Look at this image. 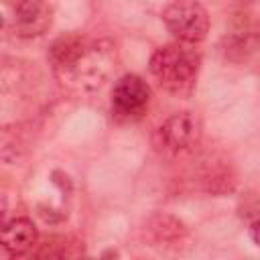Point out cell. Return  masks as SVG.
<instances>
[{"instance_id":"obj_1","label":"cell","mask_w":260,"mask_h":260,"mask_svg":"<svg viewBox=\"0 0 260 260\" xmlns=\"http://www.w3.org/2000/svg\"><path fill=\"white\" fill-rule=\"evenodd\" d=\"M47 59L55 79L69 91H95L114 73L118 63L116 45L104 37L67 32L57 37Z\"/></svg>"},{"instance_id":"obj_2","label":"cell","mask_w":260,"mask_h":260,"mask_svg":"<svg viewBox=\"0 0 260 260\" xmlns=\"http://www.w3.org/2000/svg\"><path fill=\"white\" fill-rule=\"evenodd\" d=\"M148 69L165 91L173 95H187L197 83L201 53L195 49V45L175 41L158 47L150 55Z\"/></svg>"},{"instance_id":"obj_3","label":"cell","mask_w":260,"mask_h":260,"mask_svg":"<svg viewBox=\"0 0 260 260\" xmlns=\"http://www.w3.org/2000/svg\"><path fill=\"white\" fill-rule=\"evenodd\" d=\"M160 16L167 30L181 43L197 45L209 32V14L199 0H173Z\"/></svg>"},{"instance_id":"obj_4","label":"cell","mask_w":260,"mask_h":260,"mask_svg":"<svg viewBox=\"0 0 260 260\" xmlns=\"http://www.w3.org/2000/svg\"><path fill=\"white\" fill-rule=\"evenodd\" d=\"M150 98H152L150 85L140 75L126 73L118 77L112 87V100H110L112 118L120 124L140 120L148 110Z\"/></svg>"},{"instance_id":"obj_5","label":"cell","mask_w":260,"mask_h":260,"mask_svg":"<svg viewBox=\"0 0 260 260\" xmlns=\"http://www.w3.org/2000/svg\"><path fill=\"white\" fill-rule=\"evenodd\" d=\"M201 128L193 112H175L171 114L154 132V146L165 156H179L199 142Z\"/></svg>"},{"instance_id":"obj_6","label":"cell","mask_w":260,"mask_h":260,"mask_svg":"<svg viewBox=\"0 0 260 260\" xmlns=\"http://www.w3.org/2000/svg\"><path fill=\"white\" fill-rule=\"evenodd\" d=\"M8 16L4 26L18 39H37L53 24V6L47 0H6Z\"/></svg>"},{"instance_id":"obj_7","label":"cell","mask_w":260,"mask_h":260,"mask_svg":"<svg viewBox=\"0 0 260 260\" xmlns=\"http://www.w3.org/2000/svg\"><path fill=\"white\" fill-rule=\"evenodd\" d=\"M142 236L148 242V246L165 248V250H179L187 242L189 230L179 217L171 213H154L146 219L142 228Z\"/></svg>"},{"instance_id":"obj_8","label":"cell","mask_w":260,"mask_h":260,"mask_svg":"<svg viewBox=\"0 0 260 260\" xmlns=\"http://www.w3.org/2000/svg\"><path fill=\"white\" fill-rule=\"evenodd\" d=\"M41 236L32 219L28 217H12L4 219L2 225V254L8 258L30 256L37 248Z\"/></svg>"},{"instance_id":"obj_9","label":"cell","mask_w":260,"mask_h":260,"mask_svg":"<svg viewBox=\"0 0 260 260\" xmlns=\"http://www.w3.org/2000/svg\"><path fill=\"white\" fill-rule=\"evenodd\" d=\"M197 183H199L201 191L215 195V197H221V195H228L236 189L238 177H236V171L230 162L205 160L197 171Z\"/></svg>"},{"instance_id":"obj_10","label":"cell","mask_w":260,"mask_h":260,"mask_svg":"<svg viewBox=\"0 0 260 260\" xmlns=\"http://www.w3.org/2000/svg\"><path fill=\"white\" fill-rule=\"evenodd\" d=\"M85 252L83 240L75 236H63V234H53L43 240H39L37 248L32 250L30 256L35 258H75Z\"/></svg>"},{"instance_id":"obj_11","label":"cell","mask_w":260,"mask_h":260,"mask_svg":"<svg viewBox=\"0 0 260 260\" xmlns=\"http://www.w3.org/2000/svg\"><path fill=\"white\" fill-rule=\"evenodd\" d=\"M238 213L246 223H252L256 219H260V195L256 193H246L240 199L238 205Z\"/></svg>"},{"instance_id":"obj_12","label":"cell","mask_w":260,"mask_h":260,"mask_svg":"<svg viewBox=\"0 0 260 260\" xmlns=\"http://www.w3.org/2000/svg\"><path fill=\"white\" fill-rule=\"evenodd\" d=\"M248 236H250V240L260 248V219L248 223Z\"/></svg>"},{"instance_id":"obj_13","label":"cell","mask_w":260,"mask_h":260,"mask_svg":"<svg viewBox=\"0 0 260 260\" xmlns=\"http://www.w3.org/2000/svg\"><path fill=\"white\" fill-rule=\"evenodd\" d=\"M240 2H256V0H240Z\"/></svg>"}]
</instances>
